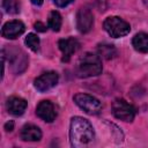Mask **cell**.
Returning a JSON list of instances; mask_svg holds the SVG:
<instances>
[{
    "mask_svg": "<svg viewBox=\"0 0 148 148\" xmlns=\"http://www.w3.org/2000/svg\"><path fill=\"white\" fill-rule=\"evenodd\" d=\"M95 136L94 128L91 124L82 118V117H74L71 120V128H69V139L73 147H84L89 145Z\"/></svg>",
    "mask_w": 148,
    "mask_h": 148,
    "instance_id": "cell-1",
    "label": "cell"
},
{
    "mask_svg": "<svg viewBox=\"0 0 148 148\" xmlns=\"http://www.w3.org/2000/svg\"><path fill=\"white\" fill-rule=\"evenodd\" d=\"M102 73L101 58L94 53H84L76 64V75L82 79L99 75Z\"/></svg>",
    "mask_w": 148,
    "mask_h": 148,
    "instance_id": "cell-2",
    "label": "cell"
},
{
    "mask_svg": "<svg viewBox=\"0 0 148 148\" xmlns=\"http://www.w3.org/2000/svg\"><path fill=\"white\" fill-rule=\"evenodd\" d=\"M103 28L113 38L126 36L131 31L130 23L118 16H110L105 18V21L103 22Z\"/></svg>",
    "mask_w": 148,
    "mask_h": 148,
    "instance_id": "cell-3",
    "label": "cell"
},
{
    "mask_svg": "<svg viewBox=\"0 0 148 148\" xmlns=\"http://www.w3.org/2000/svg\"><path fill=\"white\" fill-rule=\"evenodd\" d=\"M75 104L86 113L98 114L102 111V103L94 96L84 92H79L73 97Z\"/></svg>",
    "mask_w": 148,
    "mask_h": 148,
    "instance_id": "cell-4",
    "label": "cell"
},
{
    "mask_svg": "<svg viewBox=\"0 0 148 148\" xmlns=\"http://www.w3.org/2000/svg\"><path fill=\"white\" fill-rule=\"evenodd\" d=\"M112 113L116 118H118L123 121L131 123V121H133L136 111H135V108L132 104H130L128 102H126L125 99L117 98L112 103Z\"/></svg>",
    "mask_w": 148,
    "mask_h": 148,
    "instance_id": "cell-5",
    "label": "cell"
},
{
    "mask_svg": "<svg viewBox=\"0 0 148 148\" xmlns=\"http://www.w3.org/2000/svg\"><path fill=\"white\" fill-rule=\"evenodd\" d=\"M58 80H59L58 73L53 72V71H49V72H45L42 75H39L35 80L34 84L38 91L43 92V91H47V90L52 89L58 83Z\"/></svg>",
    "mask_w": 148,
    "mask_h": 148,
    "instance_id": "cell-6",
    "label": "cell"
},
{
    "mask_svg": "<svg viewBox=\"0 0 148 148\" xmlns=\"http://www.w3.org/2000/svg\"><path fill=\"white\" fill-rule=\"evenodd\" d=\"M94 25V16L90 9L82 7L76 14V28L81 34H87Z\"/></svg>",
    "mask_w": 148,
    "mask_h": 148,
    "instance_id": "cell-7",
    "label": "cell"
},
{
    "mask_svg": "<svg viewBox=\"0 0 148 148\" xmlns=\"http://www.w3.org/2000/svg\"><path fill=\"white\" fill-rule=\"evenodd\" d=\"M25 30L24 24L18 20H13L9 22H6L1 29L2 37L7 39H15L18 36H21Z\"/></svg>",
    "mask_w": 148,
    "mask_h": 148,
    "instance_id": "cell-8",
    "label": "cell"
},
{
    "mask_svg": "<svg viewBox=\"0 0 148 148\" xmlns=\"http://www.w3.org/2000/svg\"><path fill=\"white\" fill-rule=\"evenodd\" d=\"M79 42L74 37H68V38H62L58 42L59 50L62 52V61H69L71 57L79 49Z\"/></svg>",
    "mask_w": 148,
    "mask_h": 148,
    "instance_id": "cell-9",
    "label": "cell"
},
{
    "mask_svg": "<svg viewBox=\"0 0 148 148\" xmlns=\"http://www.w3.org/2000/svg\"><path fill=\"white\" fill-rule=\"evenodd\" d=\"M36 114L46 123H52L57 117V111L52 102L42 101L36 108Z\"/></svg>",
    "mask_w": 148,
    "mask_h": 148,
    "instance_id": "cell-10",
    "label": "cell"
},
{
    "mask_svg": "<svg viewBox=\"0 0 148 148\" xmlns=\"http://www.w3.org/2000/svg\"><path fill=\"white\" fill-rule=\"evenodd\" d=\"M7 111L13 114V116H21L23 114V112L25 111L27 106H28V103L25 99L21 98V97H10L8 101H7Z\"/></svg>",
    "mask_w": 148,
    "mask_h": 148,
    "instance_id": "cell-11",
    "label": "cell"
},
{
    "mask_svg": "<svg viewBox=\"0 0 148 148\" xmlns=\"http://www.w3.org/2000/svg\"><path fill=\"white\" fill-rule=\"evenodd\" d=\"M20 136L23 141H39L42 139V131L35 125H24L21 130Z\"/></svg>",
    "mask_w": 148,
    "mask_h": 148,
    "instance_id": "cell-12",
    "label": "cell"
},
{
    "mask_svg": "<svg viewBox=\"0 0 148 148\" xmlns=\"http://www.w3.org/2000/svg\"><path fill=\"white\" fill-rule=\"evenodd\" d=\"M133 47L141 53L148 52V34L146 32H139L136 34L132 39Z\"/></svg>",
    "mask_w": 148,
    "mask_h": 148,
    "instance_id": "cell-13",
    "label": "cell"
},
{
    "mask_svg": "<svg viewBox=\"0 0 148 148\" xmlns=\"http://www.w3.org/2000/svg\"><path fill=\"white\" fill-rule=\"evenodd\" d=\"M97 51L99 53L101 57H103L104 59L106 60H110V59H113L116 56H117V50L113 45L111 44H106V43H103V44H99L97 46Z\"/></svg>",
    "mask_w": 148,
    "mask_h": 148,
    "instance_id": "cell-14",
    "label": "cell"
},
{
    "mask_svg": "<svg viewBox=\"0 0 148 148\" xmlns=\"http://www.w3.org/2000/svg\"><path fill=\"white\" fill-rule=\"evenodd\" d=\"M47 23H49V28H50L51 30H53V31H59V30H60V27H61V23H62L61 15H60L57 10H52V12L49 14Z\"/></svg>",
    "mask_w": 148,
    "mask_h": 148,
    "instance_id": "cell-15",
    "label": "cell"
},
{
    "mask_svg": "<svg viewBox=\"0 0 148 148\" xmlns=\"http://www.w3.org/2000/svg\"><path fill=\"white\" fill-rule=\"evenodd\" d=\"M24 42H25L27 46L30 50H32L34 52H37L39 50L40 42H39V38L37 37V35H35V34H28V36L25 37V40Z\"/></svg>",
    "mask_w": 148,
    "mask_h": 148,
    "instance_id": "cell-16",
    "label": "cell"
},
{
    "mask_svg": "<svg viewBox=\"0 0 148 148\" xmlns=\"http://www.w3.org/2000/svg\"><path fill=\"white\" fill-rule=\"evenodd\" d=\"M2 7L8 13H17L18 12L16 0H2Z\"/></svg>",
    "mask_w": 148,
    "mask_h": 148,
    "instance_id": "cell-17",
    "label": "cell"
},
{
    "mask_svg": "<svg viewBox=\"0 0 148 148\" xmlns=\"http://www.w3.org/2000/svg\"><path fill=\"white\" fill-rule=\"evenodd\" d=\"M74 0H53V2L56 3V6H58V7H66V6H68Z\"/></svg>",
    "mask_w": 148,
    "mask_h": 148,
    "instance_id": "cell-18",
    "label": "cell"
},
{
    "mask_svg": "<svg viewBox=\"0 0 148 148\" xmlns=\"http://www.w3.org/2000/svg\"><path fill=\"white\" fill-rule=\"evenodd\" d=\"M34 27H35V29H36L37 31H40V32L46 31V25H45V24H43L42 22H36Z\"/></svg>",
    "mask_w": 148,
    "mask_h": 148,
    "instance_id": "cell-19",
    "label": "cell"
},
{
    "mask_svg": "<svg viewBox=\"0 0 148 148\" xmlns=\"http://www.w3.org/2000/svg\"><path fill=\"white\" fill-rule=\"evenodd\" d=\"M13 128H14V123H13L12 120H9L8 123H6V125H5V130H6L7 132L13 131Z\"/></svg>",
    "mask_w": 148,
    "mask_h": 148,
    "instance_id": "cell-20",
    "label": "cell"
},
{
    "mask_svg": "<svg viewBox=\"0 0 148 148\" xmlns=\"http://www.w3.org/2000/svg\"><path fill=\"white\" fill-rule=\"evenodd\" d=\"M34 5H36V6H40L42 3H43V0H30Z\"/></svg>",
    "mask_w": 148,
    "mask_h": 148,
    "instance_id": "cell-21",
    "label": "cell"
},
{
    "mask_svg": "<svg viewBox=\"0 0 148 148\" xmlns=\"http://www.w3.org/2000/svg\"><path fill=\"white\" fill-rule=\"evenodd\" d=\"M142 1H143V3H145V6H146V7L148 8V0H142Z\"/></svg>",
    "mask_w": 148,
    "mask_h": 148,
    "instance_id": "cell-22",
    "label": "cell"
}]
</instances>
